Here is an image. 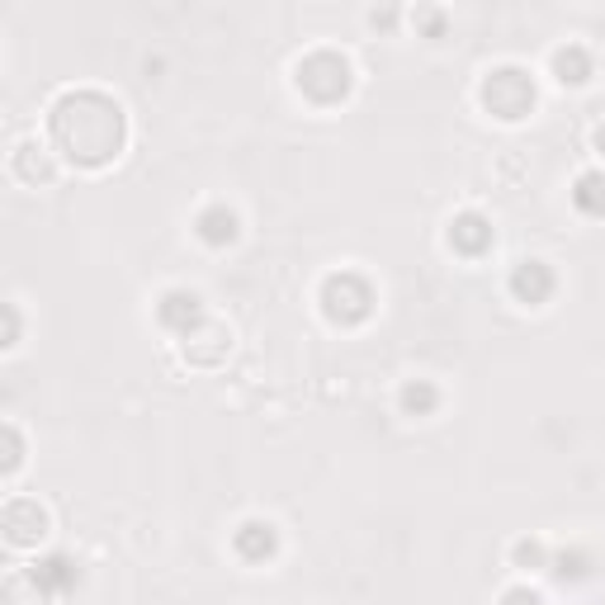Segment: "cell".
Here are the masks:
<instances>
[{
  "label": "cell",
  "instance_id": "3957f363",
  "mask_svg": "<svg viewBox=\"0 0 605 605\" xmlns=\"http://www.w3.org/2000/svg\"><path fill=\"white\" fill-rule=\"evenodd\" d=\"M478 104H483L492 119H502V123H521L540 104V85H535V76H530L525 66L502 62V66H492L488 76L478 81Z\"/></svg>",
  "mask_w": 605,
  "mask_h": 605
},
{
  "label": "cell",
  "instance_id": "ba28073f",
  "mask_svg": "<svg viewBox=\"0 0 605 605\" xmlns=\"http://www.w3.org/2000/svg\"><path fill=\"white\" fill-rule=\"evenodd\" d=\"M506 289H511L515 302H525V308H544V302L554 298V289H558V275H554V265H548V260L525 256V260L511 265Z\"/></svg>",
  "mask_w": 605,
  "mask_h": 605
},
{
  "label": "cell",
  "instance_id": "8fae6325",
  "mask_svg": "<svg viewBox=\"0 0 605 605\" xmlns=\"http://www.w3.org/2000/svg\"><path fill=\"white\" fill-rule=\"evenodd\" d=\"M227 350H233V331H227L223 322H213V317L194 336H185V341H181L185 365H194V369H218L227 360Z\"/></svg>",
  "mask_w": 605,
  "mask_h": 605
},
{
  "label": "cell",
  "instance_id": "ac0fdd59",
  "mask_svg": "<svg viewBox=\"0 0 605 605\" xmlns=\"http://www.w3.org/2000/svg\"><path fill=\"white\" fill-rule=\"evenodd\" d=\"M548 573H554L558 582H582V577H592L596 567H592V554H586V548H573V554H554L548 558Z\"/></svg>",
  "mask_w": 605,
  "mask_h": 605
},
{
  "label": "cell",
  "instance_id": "52a82bcc",
  "mask_svg": "<svg viewBox=\"0 0 605 605\" xmlns=\"http://www.w3.org/2000/svg\"><path fill=\"white\" fill-rule=\"evenodd\" d=\"M156 322H162L171 336H194L204 322H208V312H204V294L199 289H185V284H175V289H166L162 298H156Z\"/></svg>",
  "mask_w": 605,
  "mask_h": 605
},
{
  "label": "cell",
  "instance_id": "5bb4252c",
  "mask_svg": "<svg viewBox=\"0 0 605 605\" xmlns=\"http://www.w3.org/2000/svg\"><path fill=\"white\" fill-rule=\"evenodd\" d=\"M440 388L431 379H407L398 388V407H402V417H435L440 412Z\"/></svg>",
  "mask_w": 605,
  "mask_h": 605
},
{
  "label": "cell",
  "instance_id": "5b68a950",
  "mask_svg": "<svg viewBox=\"0 0 605 605\" xmlns=\"http://www.w3.org/2000/svg\"><path fill=\"white\" fill-rule=\"evenodd\" d=\"M0 525H6L10 548H39L52 530V515L39 496H10L6 511H0Z\"/></svg>",
  "mask_w": 605,
  "mask_h": 605
},
{
  "label": "cell",
  "instance_id": "9a60e30c",
  "mask_svg": "<svg viewBox=\"0 0 605 605\" xmlns=\"http://www.w3.org/2000/svg\"><path fill=\"white\" fill-rule=\"evenodd\" d=\"M33 577H39V586L48 596H62V592H71L76 586V567H71V558L66 554H52V558H39L29 567Z\"/></svg>",
  "mask_w": 605,
  "mask_h": 605
},
{
  "label": "cell",
  "instance_id": "30bf717a",
  "mask_svg": "<svg viewBox=\"0 0 605 605\" xmlns=\"http://www.w3.org/2000/svg\"><path fill=\"white\" fill-rule=\"evenodd\" d=\"M233 554L252 567L270 563L279 554V525L265 521V515H246V521L233 530Z\"/></svg>",
  "mask_w": 605,
  "mask_h": 605
},
{
  "label": "cell",
  "instance_id": "44dd1931",
  "mask_svg": "<svg viewBox=\"0 0 605 605\" xmlns=\"http://www.w3.org/2000/svg\"><path fill=\"white\" fill-rule=\"evenodd\" d=\"M412 24L425 29L431 39H440V33H444V10H435V6H417V10H412Z\"/></svg>",
  "mask_w": 605,
  "mask_h": 605
},
{
  "label": "cell",
  "instance_id": "603a6c76",
  "mask_svg": "<svg viewBox=\"0 0 605 605\" xmlns=\"http://www.w3.org/2000/svg\"><path fill=\"white\" fill-rule=\"evenodd\" d=\"M592 152L601 156V162H605V119L596 123V129H592Z\"/></svg>",
  "mask_w": 605,
  "mask_h": 605
},
{
  "label": "cell",
  "instance_id": "4fadbf2b",
  "mask_svg": "<svg viewBox=\"0 0 605 605\" xmlns=\"http://www.w3.org/2000/svg\"><path fill=\"white\" fill-rule=\"evenodd\" d=\"M548 71H554L558 85H586L596 76V58H592V48L586 43L567 39V43H558L554 52H548Z\"/></svg>",
  "mask_w": 605,
  "mask_h": 605
},
{
  "label": "cell",
  "instance_id": "6da1fadb",
  "mask_svg": "<svg viewBox=\"0 0 605 605\" xmlns=\"http://www.w3.org/2000/svg\"><path fill=\"white\" fill-rule=\"evenodd\" d=\"M48 147L66 166L104 171L129 147V114L110 91L71 85L48 104Z\"/></svg>",
  "mask_w": 605,
  "mask_h": 605
},
{
  "label": "cell",
  "instance_id": "7c38bea8",
  "mask_svg": "<svg viewBox=\"0 0 605 605\" xmlns=\"http://www.w3.org/2000/svg\"><path fill=\"white\" fill-rule=\"evenodd\" d=\"M194 237H199L204 246H213V252L233 246V242L242 237V218H237V208H227L223 199L204 204L199 213H194Z\"/></svg>",
  "mask_w": 605,
  "mask_h": 605
},
{
  "label": "cell",
  "instance_id": "cb8c5ba5",
  "mask_svg": "<svg viewBox=\"0 0 605 605\" xmlns=\"http://www.w3.org/2000/svg\"><path fill=\"white\" fill-rule=\"evenodd\" d=\"M393 20H398V10H369V24H373V29H379V24L388 29Z\"/></svg>",
  "mask_w": 605,
  "mask_h": 605
},
{
  "label": "cell",
  "instance_id": "d6986e66",
  "mask_svg": "<svg viewBox=\"0 0 605 605\" xmlns=\"http://www.w3.org/2000/svg\"><path fill=\"white\" fill-rule=\"evenodd\" d=\"M0 435H6V469H0V473H6V483H10V478L24 469V431L14 421H6V425H0Z\"/></svg>",
  "mask_w": 605,
  "mask_h": 605
},
{
  "label": "cell",
  "instance_id": "9c48e42d",
  "mask_svg": "<svg viewBox=\"0 0 605 605\" xmlns=\"http://www.w3.org/2000/svg\"><path fill=\"white\" fill-rule=\"evenodd\" d=\"M444 242H450V252L454 256H464V260H478V256H488L492 246H496V227L483 208H464V213H454L450 218V233H444Z\"/></svg>",
  "mask_w": 605,
  "mask_h": 605
},
{
  "label": "cell",
  "instance_id": "8992f818",
  "mask_svg": "<svg viewBox=\"0 0 605 605\" xmlns=\"http://www.w3.org/2000/svg\"><path fill=\"white\" fill-rule=\"evenodd\" d=\"M10 181H20L24 189H48L52 181H58V171H62V162H58V152L48 147V142H39V137H20L10 147Z\"/></svg>",
  "mask_w": 605,
  "mask_h": 605
},
{
  "label": "cell",
  "instance_id": "ffe728a7",
  "mask_svg": "<svg viewBox=\"0 0 605 605\" xmlns=\"http://www.w3.org/2000/svg\"><path fill=\"white\" fill-rule=\"evenodd\" d=\"M496 605H548V601H544V592H540V586H530V582H515V586H506V592L496 596Z\"/></svg>",
  "mask_w": 605,
  "mask_h": 605
},
{
  "label": "cell",
  "instance_id": "277c9868",
  "mask_svg": "<svg viewBox=\"0 0 605 605\" xmlns=\"http://www.w3.org/2000/svg\"><path fill=\"white\" fill-rule=\"evenodd\" d=\"M373 302H379V289L373 279L360 275V270H331L317 289V308L331 327H360L373 317Z\"/></svg>",
  "mask_w": 605,
  "mask_h": 605
},
{
  "label": "cell",
  "instance_id": "e0dca14e",
  "mask_svg": "<svg viewBox=\"0 0 605 605\" xmlns=\"http://www.w3.org/2000/svg\"><path fill=\"white\" fill-rule=\"evenodd\" d=\"M548 558H554V554H548L544 540H515L511 544V567H515V573H544Z\"/></svg>",
  "mask_w": 605,
  "mask_h": 605
},
{
  "label": "cell",
  "instance_id": "2e32d148",
  "mask_svg": "<svg viewBox=\"0 0 605 605\" xmlns=\"http://www.w3.org/2000/svg\"><path fill=\"white\" fill-rule=\"evenodd\" d=\"M573 204L586 213V218H605V171H582L573 181Z\"/></svg>",
  "mask_w": 605,
  "mask_h": 605
},
{
  "label": "cell",
  "instance_id": "7a4b0ae2",
  "mask_svg": "<svg viewBox=\"0 0 605 605\" xmlns=\"http://www.w3.org/2000/svg\"><path fill=\"white\" fill-rule=\"evenodd\" d=\"M294 91L302 100L322 104V110H331V104L350 100L355 91V62L346 58L341 48H312L302 52V58L294 62Z\"/></svg>",
  "mask_w": 605,
  "mask_h": 605
},
{
  "label": "cell",
  "instance_id": "7402d4cb",
  "mask_svg": "<svg viewBox=\"0 0 605 605\" xmlns=\"http://www.w3.org/2000/svg\"><path fill=\"white\" fill-rule=\"evenodd\" d=\"M20 331H24L20 302H6V350H20Z\"/></svg>",
  "mask_w": 605,
  "mask_h": 605
}]
</instances>
